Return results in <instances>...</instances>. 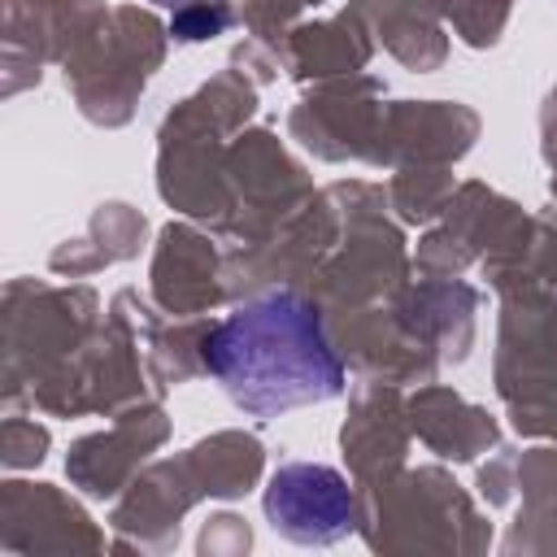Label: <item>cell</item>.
Returning <instances> with one entry per match:
<instances>
[{
  "instance_id": "cell-1",
  "label": "cell",
  "mask_w": 557,
  "mask_h": 557,
  "mask_svg": "<svg viewBox=\"0 0 557 557\" xmlns=\"http://www.w3.org/2000/svg\"><path fill=\"white\" fill-rule=\"evenodd\" d=\"M205 370L248 413H287L344 392V366L322 318L292 292H265L226 313L200 344Z\"/></svg>"
},
{
  "instance_id": "cell-2",
  "label": "cell",
  "mask_w": 557,
  "mask_h": 557,
  "mask_svg": "<svg viewBox=\"0 0 557 557\" xmlns=\"http://www.w3.org/2000/svg\"><path fill=\"white\" fill-rule=\"evenodd\" d=\"M265 518L292 544H335L352 531L357 505L339 470L292 461L278 466L265 483Z\"/></svg>"
},
{
  "instance_id": "cell-3",
  "label": "cell",
  "mask_w": 557,
  "mask_h": 557,
  "mask_svg": "<svg viewBox=\"0 0 557 557\" xmlns=\"http://www.w3.org/2000/svg\"><path fill=\"white\" fill-rule=\"evenodd\" d=\"M226 22H231V13H226L222 4H213V0H187V4L174 9V17H170V35L183 39V44H200V39L222 35Z\"/></svg>"
},
{
  "instance_id": "cell-4",
  "label": "cell",
  "mask_w": 557,
  "mask_h": 557,
  "mask_svg": "<svg viewBox=\"0 0 557 557\" xmlns=\"http://www.w3.org/2000/svg\"><path fill=\"white\" fill-rule=\"evenodd\" d=\"M157 4H187V0H157Z\"/></svg>"
}]
</instances>
